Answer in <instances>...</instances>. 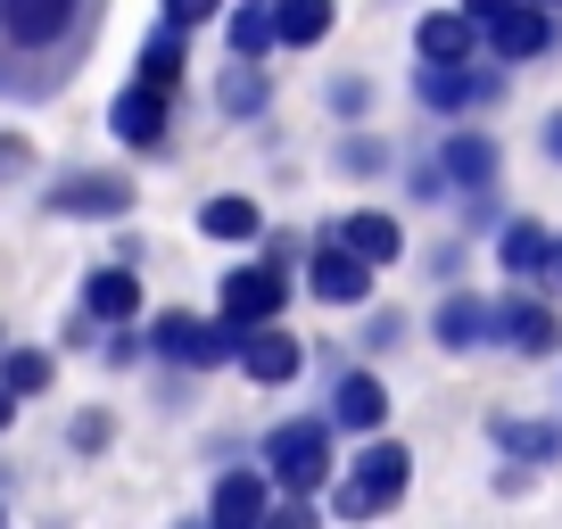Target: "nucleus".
Segmentation results:
<instances>
[{"label": "nucleus", "instance_id": "27", "mask_svg": "<svg viewBox=\"0 0 562 529\" xmlns=\"http://www.w3.org/2000/svg\"><path fill=\"white\" fill-rule=\"evenodd\" d=\"M0 389H9V397L50 389V356H42V348H9V356H0Z\"/></svg>", "mask_w": 562, "mask_h": 529}, {"label": "nucleus", "instance_id": "33", "mask_svg": "<svg viewBox=\"0 0 562 529\" xmlns=\"http://www.w3.org/2000/svg\"><path fill=\"white\" fill-rule=\"evenodd\" d=\"M513 9H521V0H463V18H472V25H496V18H513Z\"/></svg>", "mask_w": 562, "mask_h": 529}, {"label": "nucleus", "instance_id": "38", "mask_svg": "<svg viewBox=\"0 0 562 529\" xmlns=\"http://www.w3.org/2000/svg\"><path fill=\"white\" fill-rule=\"evenodd\" d=\"M521 9H546V18H554V9H562V0H521Z\"/></svg>", "mask_w": 562, "mask_h": 529}, {"label": "nucleus", "instance_id": "25", "mask_svg": "<svg viewBox=\"0 0 562 529\" xmlns=\"http://www.w3.org/2000/svg\"><path fill=\"white\" fill-rule=\"evenodd\" d=\"M224 34H232V58H240V67H257V58L281 42V34H273V9H232Z\"/></svg>", "mask_w": 562, "mask_h": 529}, {"label": "nucleus", "instance_id": "35", "mask_svg": "<svg viewBox=\"0 0 562 529\" xmlns=\"http://www.w3.org/2000/svg\"><path fill=\"white\" fill-rule=\"evenodd\" d=\"M546 158H562V116H554V124H546Z\"/></svg>", "mask_w": 562, "mask_h": 529}, {"label": "nucleus", "instance_id": "30", "mask_svg": "<svg viewBox=\"0 0 562 529\" xmlns=\"http://www.w3.org/2000/svg\"><path fill=\"white\" fill-rule=\"evenodd\" d=\"M364 100H372V83H364V75H339V83H331V108H339V116H356Z\"/></svg>", "mask_w": 562, "mask_h": 529}, {"label": "nucleus", "instance_id": "36", "mask_svg": "<svg viewBox=\"0 0 562 529\" xmlns=\"http://www.w3.org/2000/svg\"><path fill=\"white\" fill-rule=\"evenodd\" d=\"M9 423H18V397H9V389H0V430H9Z\"/></svg>", "mask_w": 562, "mask_h": 529}, {"label": "nucleus", "instance_id": "40", "mask_svg": "<svg viewBox=\"0 0 562 529\" xmlns=\"http://www.w3.org/2000/svg\"><path fill=\"white\" fill-rule=\"evenodd\" d=\"M182 529H215V521H182Z\"/></svg>", "mask_w": 562, "mask_h": 529}, {"label": "nucleus", "instance_id": "37", "mask_svg": "<svg viewBox=\"0 0 562 529\" xmlns=\"http://www.w3.org/2000/svg\"><path fill=\"white\" fill-rule=\"evenodd\" d=\"M554 290H562V232H554Z\"/></svg>", "mask_w": 562, "mask_h": 529}, {"label": "nucleus", "instance_id": "23", "mask_svg": "<svg viewBox=\"0 0 562 529\" xmlns=\"http://www.w3.org/2000/svg\"><path fill=\"white\" fill-rule=\"evenodd\" d=\"M331 25H339V0H281L273 9V34L290 42V50H315Z\"/></svg>", "mask_w": 562, "mask_h": 529}, {"label": "nucleus", "instance_id": "20", "mask_svg": "<svg viewBox=\"0 0 562 529\" xmlns=\"http://www.w3.org/2000/svg\"><path fill=\"white\" fill-rule=\"evenodd\" d=\"M381 414H389L381 372H348V381L331 389V423H339V430H381Z\"/></svg>", "mask_w": 562, "mask_h": 529}, {"label": "nucleus", "instance_id": "19", "mask_svg": "<svg viewBox=\"0 0 562 529\" xmlns=\"http://www.w3.org/2000/svg\"><path fill=\"white\" fill-rule=\"evenodd\" d=\"M414 91H422V108L456 116V108L488 100V91H496V75H472V67H422V75H414Z\"/></svg>", "mask_w": 562, "mask_h": 529}, {"label": "nucleus", "instance_id": "17", "mask_svg": "<svg viewBox=\"0 0 562 529\" xmlns=\"http://www.w3.org/2000/svg\"><path fill=\"white\" fill-rule=\"evenodd\" d=\"M265 505H273L265 472H224L215 480V529H265Z\"/></svg>", "mask_w": 562, "mask_h": 529}, {"label": "nucleus", "instance_id": "2", "mask_svg": "<svg viewBox=\"0 0 562 529\" xmlns=\"http://www.w3.org/2000/svg\"><path fill=\"white\" fill-rule=\"evenodd\" d=\"M265 472H273L290 496H315L323 480L339 472V463H331V414H299V423H273V430H265Z\"/></svg>", "mask_w": 562, "mask_h": 529}, {"label": "nucleus", "instance_id": "10", "mask_svg": "<svg viewBox=\"0 0 562 529\" xmlns=\"http://www.w3.org/2000/svg\"><path fill=\"white\" fill-rule=\"evenodd\" d=\"M50 207L58 215H124V207H133V182H124V175H58Z\"/></svg>", "mask_w": 562, "mask_h": 529}, {"label": "nucleus", "instance_id": "34", "mask_svg": "<svg viewBox=\"0 0 562 529\" xmlns=\"http://www.w3.org/2000/svg\"><path fill=\"white\" fill-rule=\"evenodd\" d=\"M397 331H405V315H389V306H381V315L364 323V339H372V348H389V339H397Z\"/></svg>", "mask_w": 562, "mask_h": 529}, {"label": "nucleus", "instance_id": "14", "mask_svg": "<svg viewBox=\"0 0 562 529\" xmlns=\"http://www.w3.org/2000/svg\"><path fill=\"white\" fill-rule=\"evenodd\" d=\"M339 248H348L356 264H397V248H405V232H397V215H381V207H356L348 224L331 232Z\"/></svg>", "mask_w": 562, "mask_h": 529}, {"label": "nucleus", "instance_id": "28", "mask_svg": "<svg viewBox=\"0 0 562 529\" xmlns=\"http://www.w3.org/2000/svg\"><path fill=\"white\" fill-rule=\"evenodd\" d=\"M215 9H224V0H166V25H175V34H191V25H207Z\"/></svg>", "mask_w": 562, "mask_h": 529}, {"label": "nucleus", "instance_id": "7", "mask_svg": "<svg viewBox=\"0 0 562 529\" xmlns=\"http://www.w3.org/2000/svg\"><path fill=\"white\" fill-rule=\"evenodd\" d=\"M430 175L480 207V199H488V182H496V142H488V133H447V142H439V166H430Z\"/></svg>", "mask_w": 562, "mask_h": 529}, {"label": "nucleus", "instance_id": "5", "mask_svg": "<svg viewBox=\"0 0 562 529\" xmlns=\"http://www.w3.org/2000/svg\"><path fill=\"white\" fill-rule=\"evenodd\" d=\"M281 299H290V273L281 264H240V273H224V323L248 339V323H273L281 315Z\"/></svg>", "mask_w": 562, "mask_h": 529}, {"label": "nucleus", "instance_id": "16", "mask_svg": "<svg viewBox=\"0 0 562 529\" xmlns=\"http://www.w3.org/2000/svg\"><path fill=\"white\" fill-rule=\"evenodd\" d=\"M430 331H439V348H480V339H496V306L488 299H472V290H456V299H439V323H430Z\"/></svg>", "mask_w": 562, "mask_h": 529}, {"label": "nucleus", "instance_id": "15", "mask_svg": "<svg viewBox=\"0 0 562 529\" xmlns=\"http://www.w3.org/2000/svg\"><path fill=\"white\" fill-rule=\"evenodd\" d=\"M83 315L91 323H133L140 315V273L133 264H100V273L83 282Z\"/></svg>", "mask_w": 562, "mask_h": 529}, {"label": "nucleus", "instance_id": "12", "mask_svg": "<svg viewBox=\"0 0 562 529\" xmlns=\"http://www.w3.org/2000/svg\"><path fill=\"white\" fill-rule=\"evenodd\" d=\"M472 42H480V25L463 18V9H430V18L414 25L422 67H463V58H472Z\"/></svg>", "mask_w": 562, "mask_h": 529}, {"label": "nucleus", "instance_id": "1", "mask_svg": "<svg viewBox=\"0 0 562 529\" xmlns=\"http://www.w3.org/2000/svg\"><path fill=\"white\" fill-rule=\"evenodd\" d=\"M108 0H0V91L42 100L83 67Z\"/></svg>", "mask_w": 562, "mask_h": 529}, {"label": "nucleus", "instance_id": "22", "mask_svg": "<svg viewBox=\"0 0 562 529\" xmlns=\"http://www.w3.org/2000/svg\"><path fill=\"white\" fill-rule=\"evenodd\" d=\"M199 232H207V240H257L265 207H257V199H240V191H215L207 207H199Z\"/></svg>", "mask_w": 562, "mask_h": 529}, {"label": "nucleus", "instance_id": "26", "mask_svg": "<svg viewBox=\"0 0 562 529\" xmlns=\"http://www.w3.org/2000/svg\"><path fill=\"white\" fill-rule=\"evenodd\" d=\"M265 67H224V83H215V100H224V116H257L265 108Z\"/></svg>", "mask_w": 562, "mask_h": 529}, {"label": "nucleus", "instance_id": "8", "mask_svg": "<svg viewBox=\"0 0 562 529\" xmlns=\"http://www.w3.org/2000/svg\"><path fill=\"white\" fill-rule=\"evenodd\" d=\"M496 339L505 348H521V356H554V339H562V323H554V306L546 299H496Z\"/></svg>", "mask_w": 562, "mask_h": 529}, {"label": "nucleus", "instance_id": "32", "mask_svg": "<svg viewBox=\"0 0 562 529\" xmlns=\"http://www.w3.org/2000/svg\"><path fill=\"white\" fill-rule=\"evenodd\" d=\"M75 447H83V455H91V447H108V414H75Z\"/></svg>", "mask_w": 562, "mask_h": 529}, {"label": "nucleus", "instance_id": "21", "mask_svg": "<svg viewBox=\"0 0 562 529\" xmlns=\"http://www.w3.org/2000/svg\"><path fill=\"white\" fill-rule=\"evenodd\" d=\"M182 67H191V42H182L175 25H158V34L140 42V75H133V83H149V91H166V100H175Z\"/></svg>", "mask_w": 562, "mask_h": 529}, {"label": "nucleus", "instance_id": "24", "mask_svg": "<svg viewBox=\"0 0 562 529\" xmlns=\"http://www.w3.org/2000/svg\"><path fill=\"white\" fill-rule=\"evenodd\" d=\"M496 447H505L513 463H562V423H496Z\"/></svg>", "mask_w": 562, "mask_h": 529}, {"label": "nucleus", "instance_id": "18", "mask_svg": "<svg viewBox=\"0 0 562 529\" xmlns=\"http://www.w3.org/2000/svg\"><path fill=\"white\" fill-rule=\"evenodd\" d=\"M240 364H248V381L281 389V381H299L306 348H299V339H290V331H248V339H240Z\"/></svg>", "mask_w": 562, "mask_h": 529}, {"label": "nucleus", "instance_id": "6", "mask_svg": "<svg viewBox=\"0 0 562 529\" xmlns=\"http://www.w3.org/2000/svg\"><path fill=\"white\" fill-rule=\"evenodd\" d=\"M108 124H116L124 149L158 158V149H166V124H175V100H166V91H149V83H124L116 108H108Z\"/></svg>", "mask_w": 562, "mask_h": 529}, {"label": "nucleus", "instance_id": "4", "mask_svg": "<svg viewBox=\"0 0 562 529\" xmlns=\"http://www.w3.org/2000/svg\"><path fill=\"white\" fill-rule=\"evenodd\" d=\"M149 348L166 356V364H191V372H207V364H232L240 356V331L232 323H207V315H158L149 323Z\"/></svg>", "mask_w": 562, "mask_h": 529}, {"label": "nucleus", "instance_id": "11", "mask_svg": "<svg viewBox=\"0 0 562 529\" xmlns=\"http://www.w3.org/2000/svg\"><path fill=\"white\" fill-rule=\"evenodd\" d=\"M496 264H505L513 282H538V273H554V232L529 224V215H513V224L496 232Z\"/></svg>", "mask_w": 562, "mask_h": 529}, {"label": "nucleus", "instance_id": "3", "mask_svg": "<svg viewBox=\"0 0 562 529\" xmlns=\"http://www.w3.org/2000/svg\"><path fill=\"white\" fill-rule=\"evenodd\" d=\"M405 480H414V455H405L397 439H372L364 455L348 463V480H339L331 505L348 513V521H372V513H389V505L405 496Z\"/></svg>", "mask_w": 562, "mask_h": 529}, {"label": "nucleus", "instance_id": "31", "mask_svg": "<svg viewBox=\"0 0 562 529\" xmlns=\"http://www.w3.org/2000/svg\"><path fill=\"white\" fill-rule=\"evenodd\" d=\"M25 166H34V149H25L18 133H0V182H9V175H25Z\"/></svg>", "mask_w": 562, "mask_h": 529}, {"label": "nucleus", "instance_id": "13", "mask_svg": "<svg viewBox=\"0 0 562 529\" xmlns=\"http://www.w3.org/2000/svg\"><path fill=\"white\" fill-rule=\"evenodd\" d=\"M488 50H496V67L546 58V50H554V18H546V9H513V18H496V25H488Z\"/></svg>", "mask_w": 562, "mask_h": 529}, {"label": "nucleus", "instance_id": "39", "mask_svg": "<svg viewBox=\"0 0 562 529\" xmlns=\"http://www.w3.org/2000/svg\"><path fill=\"white\" fill-rule=\"evenodd\" d=\"M248 9H281V0H248Z\"/></svg>", "mask_w": 562, "mask_h": 529}, {"label": "nucleus", "instance_id": "9", "mask_svg": "<svg viewBox=\"0 0 562 529\" xmlns=\"http://www.w3.org/2000/svg\"><path fill=\"white\" fill-rule=\"evenodd\" d=\"M306 290H315L323 306H356L372 290V264H356L339 240H315V264H306Z\"/></svg>", "mask_w": 562, "mask_h": 529}, {"label": "nucleus", "instance_id": "29", "mask_svg": "<svg viewBox=\"0 0 562 529\" xmlns=\"http://www.w3.org/2000/svg\"><path fill=\"white\" fill-rule=\"evenodd\" d=\"M265 529H315V496H290L281 513H265Z\"/></svg>", "mask_w": 562, "mask_h": 529}]
</instances>
